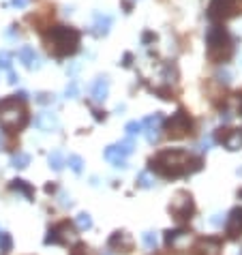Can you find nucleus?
Here are the masks:
<instances>
[{"instance_id":"obj_1","label":"nucleus","mask_w":242,"mask_h":255,"mask_svg":"<svg viewBox=\"0 0 242 255\" xmlns=\"http://www.w3.org/2000/svg\"><path fill=\"white\" fill-rule=\"evenodd\" d=\"M195 161L200 159H191V155L185 153V150L169 148V150H161L157 157L150 159V170L163 178H180L186 176V174L197 172V167H191V163H195Z\"/></svg>"},{"instance_id":"obj_2","label":"nucleus","mask_w":242,"mask_h":255,"mask_svg":"<svg viewBox=\"0 0 242 255\" xmlns=\"http://www.w3.org/2000/svg\"><path fill=\"white\" fill-rule=\"evenodd\" d=\"M47 47L56 56H73L79 47V32L75 28H67V26H54L45 35Z\"/></svg>"},{"instance_id":"obj_3","label":"nucleus","mask_w":242,"mask_h":255,"mask_svg":"<svg viewBox=\"0 0 242 255\" xmlns=\"http://www.w3.org/2000/svg\"><path fill=\"white\" fill-rule=\"evenodd\" d=\"M26 124H28V112L24 107V101L18 97H7L0 101V127L4 131H21Z\"/></svg>"},{"instance_id":"obj_4","label":"nucleus","mask_w":242,"mask_h":255,"mask_svg":"<svg viewBox=\"0 0 242 255\" xmlns=\"http://www.w3.org/2000/svg\"><path fill=\"white\" fill-rule=\"evenodd\" d=\"M206 45H208V58L214 62H223L232 56V39L229 32L223 26H210L206 32Z\"/></svg>"},{"instance_id":"obj_5","label":"nucleus","mask_w":242,"mask_h":255,"mask_svg":"<svg viewBox=\"0 0 242 255\" xmlns=\"http://www.w3.org/2000/svg\"><path fill=\"white\" fill-rule=\"evenodd\" d=\"M165 129H168V135H169L171 139H182V137H186V135L191 133L193 120L189 118V114H186V112L178 110V112H176L174 116H171L169 120H168Z\"/></svg>"},{"instance_id":"obj_6","label":"nucleus","mask_w":242,"mask_h":255,"mask_svg":"<svg viewBox=\"0 0 242 255\" xmlns=\"http://www.w3.org/2000/svg\"><path fill=\"white\" fill-rule=\"evenodd\" d=\"M169 213H171L174 219H178V221L191 219L193 213H195L193 197L186 191H178V193H176V197L171 199V204H169Z\"/></svg>"},{"instance_id":"obj_7","label":"nucleus","mask_w":242,"mask_h":255,"mask_svg":"<svg viewBox=\"0 0 242 255\" xmlns=\"http://www.w3.org/2000/svg\"><path fill=\"white\" fill-rule=\"evenodd\" d=\"M238 11V2L236 0H212L208 4V20L210 21H225L227 18Z\"/></svg>"},{"instance_id":"obj_8","label":"nucleus","mask_w":242,"mask_h":255,"mask_svg":"<svg viewBox=\"0 0 242 255\" xmlns=\"http://www.w3.org/2000/svg\"><path fill=\"white\" fill-rule=\"evenodd\" d=\"M75 238V230L69 221H62V223L54 225L45 236V245H69V240Z\"/></svg>"},{"instance_id":"obj_9","label":"nucleus","mask_w":242,"mask_h":255,"mask_svg":"<svg viewBox=\"0 0 242 255\" xmlns=\"http://www.w3.org/2000/svg\"><path fill=\"white\" fill-rule=\"evenodd\" d=\"M217 142H221L225 148H229V150H240L242 148V133L232 131V129H219Z\"/></svg>"},{"instance_id":"obj_10","label":"nucleus","mask_w":242,"mask_h":255,"mask_svg":"<svg viewBox=\"0 0 242 255\" xmlns=\"http://www.w3.org/2000/svg\"><path fill=\"white\" fill-rule=\"evenodd\" d=\"M225 234L229 238H238L242 236V206L234 208L227 215V223H225Z\"/></svg>"},{"instance_id":"obj_11","label":"nucleus","mask_w":242,"mask_h":255,"mask_svg":"<svg viewBox=\"0 0 242 255\" xmlns=\"http://www.w3.org/2000/svg\"><path fill=\"white\" fill-rule=\"evenodd\" d=\"M35 124L41 129V131H45V133L58 131V129H60V120H58L56 114H52V112H43V114H39V116L35 118Z\"/></svg>"},{"instance_id":"obj_12","label":"nucleus","mask_w":242,"mask_h":255,"mask_svg":"<svg viewBox=\"0 0 242 255\" xmlns=\"http://www.w3.org/2000/svg\"><path fill=\"white\" fill-rule=\"evenodd\" d=\"M107 245L112 249H118V251H122V253H129L133 249V240L125 232H114V234L110 236V240H107Z\"/></svg>"},{"instance_id":"obj_13","label":"nucleus","mask_w":242,"mask_h":255,"mask_svg":"<svg viewBox=\"0 0 242 255\" xmlns=\"http://www.w3.org/2000/svg\"><path fill=\"white\" fill-rule=\"evenodd\" d=\"M18 58H19V62L24 64L26 69H39L41 64H39V56H37V52L32 50L30 45H24V47H19V52H18Z\"/></svg>"},{"instance_id":"obj_14","label":"nucleus","mask_w":242,"mask_h":255,"mask_svg":"<svg viewBox=\"0 0 242 255\" xmlns=\"http://www.w3.org/2000/svg\"><path fill=\"white\" fill-rule=\"evenodd\" d=\"M195 251L200 255H219L221 253V242L214 240V238H204V240L197 242Z\"/></svg>"},{"instance_id":"obj_15","label":"nucleus","mask_w":242,"mask_h":255,"mask_svg":"<svg viewBox=\"0 0 242 255\" xmlns=\"http://www.w3.org/2000/svg\"><path fill=\"white\" fill-rule=\"evenodd\" d=\"M103 155H105V159L110 161V163L114 165V167H127V161H125V157H127V155L122 153V150L118 148L116 144H114V146H107Z\"/></svg>"},{"instance_id":"obj_16","label":"nucleus","mask_w":242,"mask_h":255,"mask_svg":"<svg viewBox=\"0 0 242 255\" xmlns=\"http://www.w3.org/2000/svg\"><path fill=\"white\" fill-rule=\"evenodd\" d=\"M90 95H93V99L99 101V103L105 101L107 95H110V79H107V78H99L93 84V92H90Z\"/></svg>"},{"instance_id":"obj_17","label":"nucleus","mask_w":242,"mask_h":255,"mask_svg":"<svg viewBox=\"0 0 242 255\" xmlns=\"http://www.w3.org/2000/svg\"><path fill=\"white\" fill-rule=\"evenodd\" d=\"M9 189H11V191H15V193H21L26 199H28V202H32V197H35V189H32L26 180H21V178H15V180H11Z\"/></svg>"},{"instance_id":"obj_18","label":"nucleus","mask_w":242,"mask_h":255,"mask_svg":"<svg viewBox=\"0 0 242 255\" xmlns=\"http://www.w3.org/2000/svg\"><path fill=\"white\" fill-rule=\"evenodd\" d=\"M112 15H94V32L99 37H105L107 32H110V28H112Z\"/></svg>"},{"instance_id":"obj_19","label":"nucleus","mask_w":242,"mask_h":255,"mask_svg":"<svg viewBox=\"0 0 242 255\" xmlns=\"http://www.w3.org/2000/svg\"><path fill=\"white\" fill-rule=\"evenodd\" d=\"M11 165L15 167V170H26V167L30 165V155L26 153H18L11 157Z\"/></svg>"},{"instance_id":"obj_20","label":"nucleus","mask_w":242,"mask_h":255,"mask_svg":"<svg viewBox=\"0 0 242 255\" xmlns=\"http://www.w3.org/2000/svg\"><path fill=\"white\" fill-rule=\"evenodd\" d=\"M50 167H52L54 172H60L62 167H64V159H62V155L58 153V150L50 155Z\"/></svg>"},{"instance_id":"obj_21","label":"nucleus","mask_w":242,"mask_h":255,"mask_svg":"<svg viewBox=\"0 0 242 255\" xmlns=\"http://www.w3.org/2000/svg\"><path fill=\"white\" fill-rule=\"evenodd\" d=\"M13 249V238L7 232H0V251L2 253H9Z\"/></svg>"},{"instance_id":"obj_22","label":"nucleus","mask_w":242,"mask_h":255,"mask_svg":"<svg viewBox=\"0 0 242 255\" xmlns=\"http://www.w3.org/2000/svg\"><path fill=\"white\" fill-rule=\"evenodd\" d=\"M69 167H71L75 174H79L84 170V159L79 155H69Z\"/></svg>"},{"instance_id":"obj_23","label":"nucleus","mask_w":242,"mask_h":255,"mask_svg":"<svg viewBox=\"0 0 242 255\" xmlns=\"http://www.w3.org/2000/svg\"><path fill=\"white\" fill-rule=\"evenodd\" d=\"M185 236H186L185 230H168L165 232V242H168V245H174L178 238H185Z\"/></svg>"},{"instance_id":"obj_24","label":"nucleus","mask_w":242,"mask_h":255,"mask_svg":"<svg viewBox=\"0 0 242 255\" xmlns=\"http://www.w3.org/2000/svg\"><path fill=\"white\" fill-rule=\"evenodd\" d=\"M77 227L79 230H90L93 227V216L88 213H79L77 215Z\"/></svg>"},{"instance_id":"obj_25","label":"nucleus","mask_w":242,"mask_h":255,"mask_svg":"<svg viewBox=\"0 0 242 255\" xmlns=\"http://www.w3.org/2000/svg\"><path fill=\"white\" fill-rule=\"evenodd\" d=\"M161 122H163V116H161V114H154V116H148L146 120L142 122V127H146V129H159Z\"/></svg>"},{"instance_id":"obj_26","label":"nucleus","mask_w":242,"mask_h":255,"mask_svg":"<svg viewBox=\"0 0 242 255\" xmlns=\"http://www.w3.org/2000/svg\"><path fill=\"white\" fill-rule=\"evenodd\" d=\"M142 242H144V247L146 249H154L157 247V234H154V232H144Z\"/></svg>"},{"instance_id":"obj_27","label":"nucleus","mask_w":242,"mask_h":255,"mask_svg":"<svg viewBox=\"0 0 242 255\" xmlns=\"http://www.w3.org/2000/svg\"><path fill=\"white\" fill-rule=\"evenodd\" d=\"M137 184H139L142 189H150V187L154 184V178L150 176L148 172H144V174H139V176H137Z\"/></svg>"},{"instance_id":"obj_28","label":"nucleus","mask_w":242,"mask_h":255,"mask_svg":"<svg viewBox=\"0 0 242 255\" xmlns=\"http://www.w3.org/2000/svg\"><path fill=\"white\" fill-rule=\"evenodd\" d=\"M11 60H13V56H11V52L7 50H0V69H11Z\"/></svg>"},{"instance_id":"obj_29","label":"nucleus","mask_w":242,"mask_h":255,"mask_svg":"<svg viewBox=\"0 0 242 255\" xmlns=\"http://www.w3.org/2000/svg\"><path fill=\"white\" fill-rule=\"evenodd\" d=\"M127 133L129 135H137V133H142V122H137V120H131V122H127Z\"/></svg>"},{"instance_id":"obj_30","label":"nucleus","mask_w":242,"mask_h":255,"mask_svg":"<svg viewBox=\"0 0 242 255\" xmlns=\"http://www.w3.org/2000/svg\"><path fill=\"white\" fill-rule=\"evenodd\" d=\"M116 146H118V148H120V150H122V153H125L127 157L133 153V142H131V139H122V142H118Z\"/></svg>"},{"instance_id":"obj_31","label":"nucleus","mask_w":242,"mask_h":255,"mask_svg":"<svg viewBox=\"0 0 242 255\" xmlns=\"http://www.w3.org/2000/svg\"><path fill=\"white\" fill-rule=\"evenodd\" d=\"M217 79L221 84H229V82H232V73H229V71H219L217 73Z\"/></svg>"},{"instance_id":"obj_32","label":"nucleus","mask_w":242,"mask_h":255,"mask_svg":"<svg viewBox=\"0 0 242 255\" xmlns=\"http://www.w3.org/2000/svg\"><path fill=\"white\" fill-rule=\"evenodd\" d=\"M67 97L69 99H75V97H77V82H71L67 86Z\"/></svg>"},{"instance_id":"obj_33","label":"nucleus","mask_w":242,"mask_h":255,"mask_svg":"<svg viewBox=\"0 0 242 255\" xmlns=\"http://www.w3.org/2000/svg\"><path fill=\"white\" fill-rule=\"evenodd\" d=\"M37 101L39 103H52L54 95H50V92H39V95H37Z\"/></svg>"},{"instance_id":"obj_34","label":"nucleus","mask_w":242,"mask_h":255,"mask_svg":"<svg viewBox=\"0 0 242 255\" xmlns=\"http://www.w3.org/2000/svg\"><path fill=\"white\" fill-rule=\"evenodd\" d=\"M26 4H28V0H11V7L15 9H24Z\"/></svg>"},{"instance_id":"obj_35","label":"nucleus","mask_w":242,"mask_h":255,"mask_svg":"<svg viewBox=\"0 0 242 255\" xmlns=\"http://www.w3.org/2000/svg\"><path fill=\"white\" fill-rule=\"evenodd\" d=\"M18 79H19L18 75H15V73L9 69V79H7V82H9V84H18Z\"/></svg>"},{"instance_id":"obj_36","label":"nucleus","mask_w":242,"mask_h":255,"mask_svg":"<svg viewBox=\"0 0 242 255\" xmlns=\"http://www.w3.org/2000/svg\"><path fill=\"white\" fill-rule=\"evenodd\" d=\"M79 251H82V245H77V249H75V253H73V255H82Z\"/></svg>"},{"instance_id":"obj_37","label":"nucleus","mask_w":242,"mask_h":255,"mask_svg":"<svg viewBox=\"0 0 242 255\" xmlns=\"http://www.w3.org/2000/svg\"><path fill=\"white\" fill-rule=\"evenodd\" d=\"M0 150H2V139H0Z\"/></svg>"},{"instance_id":"obj_38","label":"nucleus","mask_w":242,"mask_h":255,"mask_svg":"<svg viewBox=\"0 0 242 255\" xmlns=\"http://www.w3.org/2000/svg\"><path fill=\"white\" fill-rule=\"evenodd\" d=\"M240 197H242V193H240Z\"/></svg>"}]
</instances>
